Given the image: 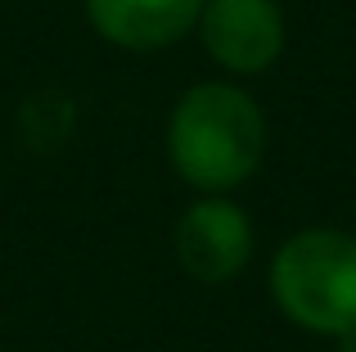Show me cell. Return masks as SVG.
Wrapping results in <instances>:
<instances>
[{
    "label": "cell",
    "instance_id": "obj_1",
    "mask_svg": "<svg viewBox=\"0 0 356 352\" xmlns=\"http://www.w3.org/2000/svg\"><path fill=\"white\" fill-rule=\"evenodd\" d=\"M167 154L185 185L226 194L257 172L266 154V118L248 90L230 81H199L172 109Z\"/></svg>",
    "mask_w": 356,
    "mask_h": 352
},
{
    "label": "cell",
    "instance_id": "obj_2",
    "mask_svg": "<svg viewBox=\"0 0 356 352\" xmlns=\"http://www.w3.org/2000/svg\"><path fill=\"white\" fill-rule=\"evenodd\" d=\"M270 294L293 326L343 339L356 330V239L316 226L280 244L270 262Z\"/></svg>",
    "mask_w": 356,
    "mask_h": 352
},
{
    "label": "cell",
    "instance_id": "obj_3",
    "mask_svg": "<svg viewBox=\"0 0 356 352\" xmlns=\"http://www.w3.org/2000/svg\"><path fill=\"white\" fill-rule=\"evenodd\" d=\"M203 50L235 77H257L284 54V9L275 0H203Z\"/></svg>",
    "mask_w": 356,
    "mask_h": 352
},
{
    "label": "cell",
    "instance_id": "obj_4",
    "mask_svg": "<svg viewBox=\"0 0 356 352\" xmlns=\"http://www.w3.org/2000/svg\"><path fill=\"white\" fill-rule=\"evenodd\" d=\"M176 257L194 280L226 285L252 257V221L243 217L239 203L208 194L194 208H185L181 226H176Z\"/></svg>",
    "mask_w": 356,
    "mask_h": 352
},
{
    "label": "cell",
    "instance_id": "obj_5",
    "mask_svg": "<svg viewBox=\"0 0 356 352\" xmlns=\"http://www.w3.org/2000/svg\"><path fill=\"white\" fill-rule=\"evenodd\" d=\"M203 0H86V18L122 50H163L199 27Z\"/></svg>",
    "mask_w": 356,
    "mask_h": 352
},
{
    "label": "cell",
    "instance_id": "obj_6",
    "mask_svg": "<svg viewBox=\"0 0 356 352\" xmlns=\"http://www.w3.org/2000/svg\"><path fill=\"white\" fill-rule=\"evenodd\" d=\"M339 344H343L339 352H356V330H352V335H343V339H339Z\"/></svg>",
    "mask_w": 356,
    "mask_h": 352
}]
</instances>
